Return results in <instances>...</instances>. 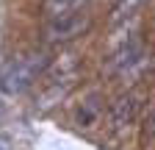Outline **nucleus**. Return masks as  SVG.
<instances>
[{"instance_id": "6", "label": "nucleus", "mask_w": 155, "mask_h": 150, "mask_svg": "<svg viewBox=\"0 0 155 150\" xmlns=\"http://www.w3.org/2000/svg\"><path fill=\"white\" fill-rule=\"evenodd\" d=\"M144 3H147V0H116V6L111 11V25H119V22L130 20V17L139 11Z\"/></svg>"}, {"instance_id": "1", "label": "nucleus", "mask_w": 155, "mask_h": 150, "mask_svg": "<svg viewBox=\"0 0 155 150\" xmlns=\"http://www.w3.org/2000/svg\"><path fill=\"white\" fill-rule=\"evenodd\" d=\"M50 67V53L47 50H25L0 64V92L3 95H22L28 92L36 78Z\"/></svg>"}, {"instance_id": "7", "label": "nucleus", "mask_w": 155, "mask_h": 150, "mask_svg": "<svg viewBox=\"0 0 155 150\" xmlns=\"http://www.w3.org/2000/svg\"><path fill=\"white\" fill-rule=\"evenodd\" d=\"M144 139H155V108L150 111V117L144 122Z\"/></svg>"}, {"instance_id": "5", "label": "nucleus", "mask_w": 155, "mask_h": 150, "mask_svg": "<svg viewBox=\"0 0 155 150\" xmlns=\"http://www.w3.org/2000/svg\"><path fill=\"white\" fill-rule=\"evenodd\" d=\"M139 56H141V45L139 42H130V45H122L119 53L111 59V70H122V67H130L139 61Z\"/></svg>"}, {"instance_id": "8", "label": "nucleus", "mask_w": 155, "mask_h": 150, "mask_svg": "<svg viewBox=\"0 0 155 150\" xmlns=\"http://www.w3.org/2000/svg\"><path fill=\"white\" fill-rule=\"evenodd\" d=\"M0 150H14V142L8 136H0Z\"/></svg>"}, {"instance_id": "4", "label": "nucleus", "mask_w": 155, "mask_h": 150, "mask_svg": "<svg viewBox=\"0 0 155 150\" xmlns=\"http://www.w3.org/2000/svg\"><path fill=\"white\" fill-rule=\"evenodd\" d=\"M86 3L89 0H42V14H45V20H58V17L83 11Z\"/></svg>"}, {"instance_id": "3", "label": "nucleus", "mask_w": 155, "mask_h": 150, "mask_svg": "<svg viewBox=\"0 0 155 150\" xmlns=\"http://www.w3.org/2000/svg\"><path fill=\"white\" fill-rule=\"evenodd\" d=\"M141 103H144V92L141 89H127V92H122V95L108 106V120H111V125L114 128H122V125L133 122L136 114H139V108H141Z\"/></svg>"}, {"instance_id": "2", "label": "nucleus", "mask_w": 155, "mask_h": 150, "mask_svg": "<svg viewBox=\"0 0 155 150\" xmlns=\"http://www.w3.org/2000/svg\"><path fill=\"white\" fill-rule=\"evenodd\" d=\"M89 28H91V14L75 11L67 17H58V20H47L42 36H45L47 45H64V42H72L78 36H83Z\"/></svg>"}]
</instances>
